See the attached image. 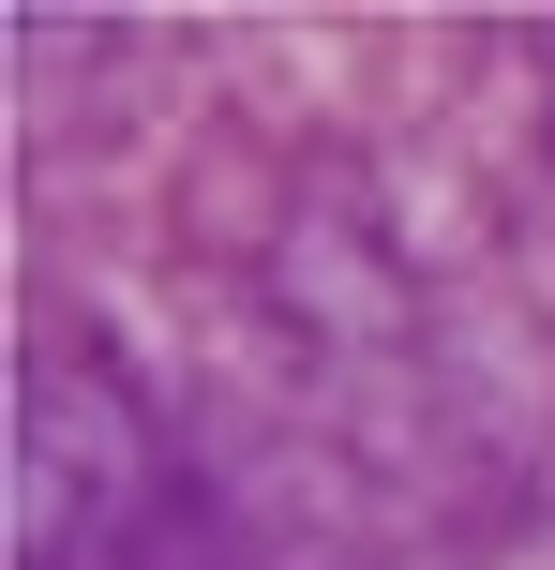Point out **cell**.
I'll use <instances>...</instances> for the list:
<instances>
[{"label":"cell","instance_id":"cell-1","mask_svg":"<svg viewBox=\"0 0 555 570\" xmlns=\"http://www.w3.org/2000/svg\"><path fill=\"white\" fill-rule=\"evenodd\" d=\"M180 541V451L106 345L16 361V570H150Z\"/></svg>","mask_w":555,"mask_h":570}]
</instances>
